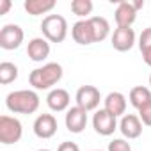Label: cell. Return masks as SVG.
<instances>
[{
	"label": "cell",
	"mask_w": 151,
	"mask_h": 151,
	"mask_svg": "<svg viewBox=\"0 0 151 151\" xmlns=\"http://www.w3.org/2000/svg\"><path fill=\"white\" fill-rule=\"evenodd\" d=\"M62 75H64V71H62V66L59 62H46L41 68H36L30 71L29 82L37 91H48L55 84L60 82Z\"/></svg>",
	"instance_id": "cell-1"
},
{
	"label": "cell",
	"mask_w": 151,
	"mask_h": 151,
	"mask_svg": "<svg viewBox=\"0 0 151 151\" xmlns=\"http://www.w3.org/2000/svg\"><path fill=\"white\" fill-rule=\"evenodd\" d=\"M39 96L36 91L30 89H20L13 91L6 96V107L13 114H34L39 109Z\"/></svg>",
	"instance_id": "cell-2"
},
{
	"label": "cell",
	"mask_w": 151,
	"mask_h": 151,
	"mask_svg": "<svg viewBox=\"0 0 151 151\" xmlns=\"http://www.w3.org/2000/svg\"><path fill=\"white\" fill-rule=\"evenodd\" d=\"M41 32L50 43H62L68 36V22L60 14H48L41 22Z\"/></svg>",
	"instance_id": "cell-3"
},
{
	"label": "cell",
	"mask_w": 151,
	"mask_h": 151,
	"mask_svg": "<svg viewBox=\"0 0 151 151\" xmlns=\"http://www.w3.org/2000/svg\"><path fill=\"white\" fill-rule=\"evenodd\" d=\"M22 135H23V126L20 119L11 116H0V142L11 146L20 142Z\"/></svg>",
	"instance_id": "cell-4"
},
{
	"label": "cell",
	"mask_w": 151,
	"mask_h": 151,
	"mask_svg": "<svg viewBox=\"0 0 151 151\" xmlns=\"http://www.w3.org/2000/svg\"><path fill=\"white\" fill-rule=\"evenodd\" d=\"M25 39V32L20 25L7 23L0 30V48L2 50H16Z\"/></svg>",
	"instance_id": "cell-5"
},
{
	"label": "cell",
	"mask_w": 151,
	"mask_h": 151,
	"mask_svg": "<svg viewBox=\"0 0 151 151\" xmlns=\"http://www.w3.org/2000/svg\"><path fill=\"white\" fill-rule=\"evenodd\" d=\"M93 128H94L96 133H100L103 137H109L117 130V117L112 116L110 112H107L105 109H100L93 116Z\"/></svg>",
	"instance_id": "cell-6"
},
{
	"label": "cell",
	"mask_w": 151,
	"mask_h": 151,
	"mask_svg": "<svg viewBox=\"0 0 151 151\" xmlns=\"http://www.w3.org/2000/svg\"><path fill=\"white\" fill-rule=\"evenodd\" d=\"M75 101L84 110L91 112V110L98 109V105L101 101V94H100L98 87H94V86H82L77 91V94H75Z\"/></svg>",
	"instance_id": "cell-7"
},
{
	"label": "cell",
	"mask_w": 151,
	"mask_h": 151,
	"mask_svg": "<svg viewBox=\"0 0 151 151\" xmlns=\"http://www.w3.org/2000/svg\"><path fill=\"white\" fill-rule=\"evenodd\" d=\"M64 123H66V128L71 133H82L86 130V126H87V110H84L78 105L68 109Z\"/></svg>",
	"instance_id": "cell-8"
},
{
	"label": "cell",
	"mask_w": 151,
	"mask_h": 151,
	"mask_svg": "<svg viewBox=\"0 0 151 151\" xmlns=\"http://www.w3.org/2000/svg\"><path fill=\"white\" fill-rule=\"evenodd\" d=\"M112 48L117 52H128L135 45V30L132 27H117L110 37Z\"/></svg>",
	"instance_id": "cell-9"
},
{
	"label": "cell",
	"mask_w": 151,
	"mask_h": 151,
	"mask_svg": "<svg viewBox=\"0 0 151 151\" xmlns=\"http://www.w3.org/2000/svg\"><path fill=\"white\" fill-rule=\"evenodd\" d=\"M36 137L39 139H52L57 133V119L53 114H39L32 126Z\"/></svg>",
	"instance_id": "cell-10"
},
{
	"label": "cell",
	"mask_w": 151,
	"mask_h": 151,
	"mask_svg": "<svg viewBox=\"0 0 151 151\" xmlns=\"http://www.w3.org/2000/svg\"><path fill=\"white\" fill-rule=\"evenodd\" d=\"M137 7L133 6V2L128 0H121L117 2L116 13H114V20L117 23V27H132L137 20Z\"/></svg>",
	"instance_id": "cell-11"
},
{
	"label": "cell",
	"mask_w": 151,
	"mask_h": 151,
	"mask_svg": "<svg viewBox=\"0 0 151 151\" xmlns=\"http://www.w3.org/2000/svg\"><path fill=\"white\" fill-rule=\"evenodd\" d=\"M119 130L124 139H139L142 133V121L139 119L137 114H124L119 121Z\"/></svg>",
	"instance_id": "cell-12"
},
{
	"label": "cell",
	"mask_w": 151,
	"mask_h": 151,
	"mask_svg": "<svg viewBox=\"0 0 151 151\" xmlns=\"http://www.w3.org/2000/svg\"><path fill=\"white\" fill-rule=\"evenodd\" d=\"M71 37H73L75 43H78L82 46H87V45L94 43V34H93V27H91L89 18L87 20H78L71 27Z\"/></svg>",
	"instance_id": "cell-13"
},
{
	"label": "cell",
	"mask_w": 151,
	"mask_h": 151,
	"mask_svg": "<svg viewBox=\"0 0 151 151\" xmlns=\"http://www.w3.org/2000/svg\"><path fill=\"white\" fill-rule=\"evenodd\" d=\"M27 55L34 62H43L50 55V41L45 37H34L27 45Z\"/></svg>",
	"instance_id": "cell-14"
},
{
	"label": "cell",
	"mask_w": 151,
	"mask_h": 151,
	"mask_svg": "<svg viewBox=\"0 0 151 151\" xmlns=\"http://www.w3.org/2000/svg\"><path fill=\"white\" fill-rule=\"evenodd\" d=\"M69 103H71V96L66 89H52L46 96V105L50 107V110L53 112H64L69 109Z\"/></svg>",
	"instance_id": "cell-15"
},
{
	"label": "cell",
	"mask_w": 151,
	"mask_h": 151,
	"mask_svg": "<svg viewBox=\"0 0 151 151\" xmlns=\"http://www.w3.org/2000/svg\"><path fill=\"white\" fill-rule=\"evenodd\" d=\"M103 103H105L103 109H105L107 112H110L112 116H116V117H123L124 112H126V96H124L123 93H119V91L109 93V94L105 96Z\"/></svg>",
	"instance_id": "cell-16"
},
{
	"label": "cell",
	"mask_w": 151,
	"mask_h": 151,
	"mask_svg": "<svg viewBox=\"0 0 151 151\" xmlns=\"http://www.w3.org/2000/svg\"><path fill=\"white\" fill-rule=\"evenodd\" d=\"M91 27H93V34H94V43H101L109 37L110 34V23L107 18L103 16H91L89 18Z\"/></svg>",
	"instance_id": "cell-17"
},
{
	"label": "cell",
	"mask_w": 151,
	"mask_h": 151,
	"mask_svg": "<svg viewBox=\"0 0 151 151\" xmlns=\"http://www.w3.org/2000/svg\"><path fill=\"white\" fill-rule=\"evenodd\" d=\"M23 7L30 16H39L50 13L55 7V0H25Z\"/></svg>",
	"instance_id": "cell-18"
},
{
	"label": "cell",
	"mask_w": 151,
	"mask_h": 151,
	"mask_svg": "<svg viewBox=\"0 0 151 151\" xmlns=\"http://www.w3.org/2000/svg\"><path fill=\"white\" fill-rule=\"evenodd\" d=\"M128 100H130V103L139 110L142 105H146L147 101H151V91H149L147 87H144V86H137V87H133V89L130 91Z\"/></svg>",
	"instance_id": "cell-19"
},
{
	"label": "cell",
	"mask_w": 151,
	"mask_h": 151,
	"mask_svg": "<svg viewBox=\"0 0 151 151\" xmlns=\"http://www.w3.org/2000/svg\"><path fill=\"white\" fill-rule=\"evenodd\" d=\"M16 78H18V66L9 62V60H4L2 64H0V84L9 86Z\"/></svg>",
	"instance_id": "cell-20"
},
{
	"label": "cell",
	"mask_w": 151,
	"mask_h": 151,
	"mask_svg": "<svg viewBox=\"0 0 151 151\" xmlns=\"http://www.w3.org/2000/svg\"><path fill=\"white\" fill-rule=\"evenodd\" d=\"M93 9H94V4L91 2V0H73V2H71L73 14L78 16V18H82V20L91 18L89 14L93 13Z\"/></svg>",
	"instance_id": "cell-21"
},
{
	"label": "cell",
	"mask_w": 151,
	"mask_h": 151,
	"mask_svg": "<svg viewBox=\"0 0 151 151\" xmlns=\"http://www.w3.org/2000/svg\"><path fill=\"white\" fill-rule=\"evenodd\" d=\"M107 151H132V146L126 139H114L109 142Z\"/></svg>",
	"instance_id": "cell-22"
},
{
	"label": "cell",
	"mask_w": 151,
	"mask_h": 151,
	"mask_svg": "<svg viewBox=\"0 0 151 151\" xmlns=\"http://www.w3.org/2000/svg\"><path fill=\"white\" fill-rule=\"evenodd\" d=\"M139 119L142 121L144 126H151V101H147L146 105H142L139 109Z\"/></svg>",
	"instance_id": "cell-23"
},
{
	"label": "cell",
	"mask_w": 151,
	"mask_h": 151,
	"mask_svg": "<svg viewBox=\"0 0 151 151\" xmlns=\"http://www.w3.org/2000/svg\"><path fill=\"white\" fill-rule=\"evenodd\" d=\"M139 48H140V52L151 50V27H147V29L142 30V34L139 37Z\"/></svg>",
	"instance_id": "cell-24"
},
{
	"label": "cell",
	"mask_w": 151,
	"mask_h": 151,
	"mask_svg": "<svg viewBox=\"0 0 151 151\" xmlns=\"http://www.w3.org/2000/svg\"><path fill=\"white\" fill-rule=\"evenodd\" d=\"M57 151H80V147H78V144H77V142L64 140V142H60V144H59Z\"/></svg>",
	"instance_id": "cell-25"
},
{
	"label": "cell",
	"mask_w": 151,
	"mask_h": 151,
	"mask_svg": "<svg viewBox=\"0 0 151 151\" xmlns=\"http://www.w3.org/2000/svg\"><path fill=\"white\" fill-rule=\"evenodd\" d=\"M11 0H0V14H7V11L11 9Z\"/></svg>",
	"instance_id": "cell-26"
},
{
	"label": "cell",
	"mask_w": 151,
	"mask_h": 151,
	"mask_svg": "<svg viewBox=\"0 0 151 151\" xmlns=\"http://www.w3.org/2000/svg\"><path fill=\"white\" fill-rule=\"evenodd\" d=\"M142 53V60L147 64V66H151V50H144V52H140Z\"/></svg>",
	"instance_id": "cell-27"
},
{
	"label": "cell",
	"mask_w": 151,
	"mask_h": 151,
	"mask_svg": "<svg viewBox=\"0 0 151 151\" xmlns=\"http://www.w3.org/2000/svg\"><path fill=\"white\" fill-rule=\"evenodd\" d=\"M37 151H52V149H46V147H43V149H37Z\"/></svg>",
	"instance_id": "cell-28"
},
{
	"label": "cell",
	"mask_w": 151,
	"mask_h": 151,
	"mask_svg": "<svg viewBox=\"0 0 151 151\" xmlns=\"http://www.w3.org/2000/svg\"><path fill=\"white\" fill-rule=\"evenodd\" d=\"M91 151H103V149H91Z\"/></svg>",
	"instance_id": "cell-29"
},
{
	"label": "cell",
	"mask_w": 151,
	"mask_h": 151,
	"mask_svg": "<svg viewBox=\"0 0 151 151\" xmlns=\"http://www.w3.org/2000/svg\"><path fill=\"white\" fill-rule=\"evenodd\" d=\"M149 86H151V75H149Z\"/></svg>",
	"instance_id": "cell-30"
}]
</instances>
